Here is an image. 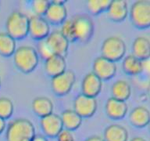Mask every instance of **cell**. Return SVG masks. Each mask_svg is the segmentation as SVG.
<instances>
[{"label": "cell", "mask_w": 150, "mask_h": 141, "mask_svg": "<svg viewBox=\"0 0 150 141\" xmlns=\"http://www.w3.org/2000/svg\"><path fill=\"white\" fill-rule=\"evenodd\" d=\"M35 136V128L29 119L18 118L12 120L6 131V141H31Z\"/></svg>", "instance_id": "obj_1"}, {"label": "cell", "mask_w": 150, "mask_h": 141, "mask_svg": "<svg viewBox=\"0 0 150 141\" xmlns=\"http://www.w3.org/2000/svg\"><path fill=\"white\" fill-rule=\"evenodd\" d=\"M13 56L16 68L25 74L35 70L39 63V55L37 49L31 46H21L16 48Z\"/></svg>", "instance_id": "obj_2"}, {"label": "cell", "mask_w": 150, "mask_h": 141, "mask_svg": "<svg viewBox=\"0 0 150 141\" xmlns=\"http://www.w3.org/2000/svg\"><path fill=\"white\" fill-rule=\"evenodd\" d=\"M6 29L15 40L23 39L28 35L29 17L21 11L12 12L6 19Z\"/></svg>", "instance_id": "obj_3"}, {"label": "cell", "mask_w": 150, "mask_h": 141, "mask_svg": "<svg viewBox=\"0 0 150 141\" xmlns=\"http://www.w3.org/2000/svg\"><path fill=\"white\" fill-rule=\"evenodd\" d=\"M129 16L134 27L138 29L150 28V0H138L131 5Z\"/></svg>", "instance_id": "obj_4"}, {"label": "cell", "mask_w": 150, "mask_h": 141, "mask_svg": "<svg viewBox=\"0 0 150 141\" xmlns=\"http://www.w3.org/2000/svg\"><path fill=\"white\" fill-rule=\"evenodd\" d=\"M127 52L126 43L121 38L112 35L106 38L101 46L102 56L113 62H117L124 58Z\"/></svg>", "instance_id": "obj_5"}, {"label": "cell", "mask_w": 150, "mask_h": 141, "mask_svg": "<svg viewBox=\"0 0 150 141\" xmlns=\"http://www.w3.org/2000/svg\"><path fill=\"white\" fill-rule=\"evenodd\" d=\"M72 19L75 41L86 43L91 39L94 33V23L88 15H76Z\"/></svg>", "instance_id": "obj_6"}, {"label": "cell", "mask_w": 150, "mask_h": 141, "mask_svg": "<svg viewBox=\"0 0 150 141\" xmlns=\"http://www.w3.org/2000/svg\"><path fill=\"white\" fill-rule=\"evenodd\" d=\"M76 82V75L70 70H66L64 72L52 78V90L56 96H63L71 91Z\"/></svg>", "instance_id": "obj_7"}, {"label": "cell", "mask_w": 150, "mask_h": 141, "mask_svg": "<svg viewBox=\"0 0 150 141\" xmlns=\"http://www.w3.org/2000/svg\"><path fill=\"white\" fill-rule=\"evenodd\" d=\"M50 24L44 16L32 15L29 17L28 35L37 41H42L50 34Z\"/></svg>", "instance_id": "obj_8"}, {"label": "cell", "mask_w": 150, "mask_h": 141, "mask_svg": "<svg viewBox=\"0 0 150 141\" xmlns=\"http://www.w3.org/2000/svg\"><path fill=\"white\" fill-rule=\"evenodd\" d=\"M47 46L52 54L60 56H67L70 42L59 30H54L50 32L49 36L45 39Z\"/></svg>", "instance_id": "obj_9"}, {"label": "cell", "mask_w": 150, "mask_h": 141, "mask_svg": "<svg viewBox=\"0 0 150 141\" xmlns=\"http://www.w3.org/2000/svg\"><path fill=\"white\" fill-rule=\"evenodd\" d=\"M117 71V64L113 61L103 56L96 57L92 64V72L100 79L107 81L114 77Z\"/></svg>", "instance_id": "obj_10"}, {"label": "cell", "mask_w": 150, "mask_h": 141, "mask_svg": "<svg viewBox=\"0 0 150 141\" xmlns=\"http://www.w3.org/2000/svg\"><path fill=\"white\" fill-rule=\"evenodd\" d=\"M98 108V102L96 98L78 94L74 100V110L83 118H90L95 115Z\"/></svg>", "instance_id": "obj_11"}, {"label": "cell", "mask_w": 150, "mask_h": 141, "mask_svg": "<svg viewBox=\"0 0 150 141\" xmlns=\"http://www.w3.org/2000/svg\"><path fill=\"white\" fill-rule=\"evenodd\" d=\"M66 1L53 0L50 2L49 6L45 14V18L49 24L60 25L67 20V9L65 6Z\"/></svg>", "instance_id": "obj_12"}, {"label": "cell", "mask_w": 150, "mask_h": 141, "mask_svg": "<svg viewBox=\"0 0 150 141\" xmlns=\"http://www.w3.org/2000/svg\"><path fill=\"white\" fill-rule=\"evenodd\" d=\"M40 125L46 137L55 138L63 129L60 115L52 113L45 117L41 118Z\"/></svg>", "instance_id": "obj_13"}, {"label": "cell", "mask_w": 150, "mask_h": 141, "mask_svg": "<svg viewBox=\"0 0 150 141\" xmlns=\"http://www.w3.org/2000/svg\"><path fill=\"white\" fill-rule=\"evenodd\" d=\"M103 80L92 71L84 75L81 82V93L96 98L102 91Z\"/></svg>", "instance_id": "obj_14"}, {"label": "cell", "mask_w": 150, "mask_h": 141, "mask_svg": "<svg viewBox=\"0 0 150 141\" xmlns=\"http://www.w3.org/2000/svg\"><path fill=\"white\" fill-rule=\"evenodd\" d=\"M105 110L109 118L112 120L123 119L128 111V107L125 101L110 97L106 100Z\"/></svg>", "instance_id": "obj_15"}, {"label": "cell", "mask_w": 150, "mask_h": 141, "mask_svg": "<svg viewBox=\"0 0 150 141\" xmlns=\"http://www.w3.org/2000/svg\"><path fill=\"white\" fill-rule=\"evenodd\" d=\"M108 18L114 22H122L127 17L129 9L127 2L125 0H113L106 10Z\"/></svg>", "instance_id": "obj_16"}, {"label": "cell", "mask_w": 150, "mask_h": 141, "mask_svg": "<svg viewBox=\"0 0 150 141\" xmlns=\"http://www.w3.org/2000/svg\"><path fill=\"white\" fill-rule=\"evenodd\" d=\"M67 70L65 56L53 54L45 60V70L49 77L53 78Z\"/></svg>", "instance_id": "obj_17"}, {"label": "cell", "mask_w": 150, "mask_h": 141, "mask_svg": "<svg viewBox=\"0 0 150 141\" xmlns=\"http://www.w3.org/2000/svg\"><path fill=\"white\" fill-rule=\"evenodd\" d=\"M132 55L142 61L150 59V39L140 35L134 39L131 46Z\"/></svg>", "instance_id": "obj_18"}, {"label": "cell", "mask_w": 150, "mask_h": 141, "mask_svg": "<svg viewBox=\"0 0 150 141\" xmlns=\"http://www.w3.org/2000/svg\"><path fill=\"white\" fill-rule=\"evenodd\" d=\"M150 120V111L144 106H137L129 114V122L134 127L142 129L148 126Z\"/></svg>", "instance_id": "obj_19"}, {"label": "cell", "mask_w": 150, "mask_h": 141, "mask_svg": "<svg viewBox=\"0 0 150 141\" xmlns=\"http://www.w3.org/2000/svg\"><path fill=\"white\" fill-rule=\"evenodd\" d=\"M103 139L105 141H128V131L121 125H110L104 130Z\"/></svg>", "instance_id": "obj_20"}, {"label": "cell", "mask_w": 150, "mask_h": 141, "mask_svg": "<svg viewBox=\"0 0 150 141\" xmlns=\"http://www.w3.org/2000/svg\"><path fill=\"white\" fill-rule=\"evenodd\" d=\"M31 108L35 115L40 118L45 117L53 113V103L46 96H38L33 100Z\"/></svg>", "instance_id": "obj_21"}, {"label": "cell", "mask_w": 150, "mask_h": 141, "mask_svg": "<svg viewBox=\"0 0 150 141\" xmlns=\"http://www.w3.org/2000/svg\"><path fill=\"white\" fill-rule=\"evenodd\" d=\"M122 69L127 75L135 76L142 73L144 70V63L143 61L135 57L134 55L129 54L123 58Z\"/></svg>", "instance_id": "obj_22"}, {"label": "cell", "mask_w": 150, "mask_h": 141, "mask_svg": "<svg viewBox=\"0 0 150 141\" xmlns=\"http://www.w3.org/2000/svg\"><path fill=\"white\" fill-rule=\"evenodd\" d=\"M64 129L70 131L77 129L82 123V118L74 109H67L63 110L60 115Z\"/></svg>", "instance_id": "obj_23"}, {"label": "cell", "mask_w": 150, "mask_h": 141, "mask_svg": "<svg viewBox=\"0 0 150 141\" xmlns=\"http://www.w3.org/2000/svg\"><path fill=\"white\" fill-rule=\"evenodd\" d=\"M112 97L126 102L131 96V86L126 80H117L111 87Z\"/></svg>", "instance_id": "obj_24"}, {"label": "cell", "mask_w": 150, "mask_h": 141, "mask_svg": "<svg viewBox=\"0 0 150 141\" xmlns=\"http://www.w3.org/2000/svg\"><path fill=\"white\" fill-rule=\"evenodd\" d=\"M16 40L6 32H0V55L9 57L16 49Z\"/></svg>", "instance_id": "obj_25"}, {"label": "cell", "mask_w": 150, "mask_h": 141, "mask_svg": "<svg viewBox=\"0 0 150 141\" xmlns=\"http://www.w3.org/2000/svg\"><path fill=\"white\" fill-rule=\"evenodd\" d=\"M110 0H88L87 1V9L92 15H98L107 10L110 4Z\"/></svg>", "instance_id": "obj_26"}, {"label": "cell", "mask_w": 150, "mask_h": 141, "mask_svg": "<svg viewBox=\"0 0 150 141\" xmlns=\"http://www.w3.org/2000/svg\"><path fill=\"white\" fill-rule=\"evenodd\" d=\"M14 106L13 101L8 97H0V118L3 119H8L13 115Z\"/></svg>", "instance_id": "obj_27"}, {"label": "cell", "mask_w": 150, "mask_h": 141, "mask_svg": "<svg viewBox=\"0 0 150 141\" xmlns=\"http://www.w3.org/2000/svg\"><path fill=\"white\" fill-rule=\"evenodd\" d=\"M50 1L47 0H34L31 2V9L35 15L39 16H45L49 8Z\"/></svg>", "instance_id": "obj_28"}, {"label": "cell", "mask_w": 150, "mask_h": 141, "mask_svg": "<svg viewBox=\"0 0 150 141\" xmlns=\"http://www.w3.org/2000/svg\"><path fill=\"white\" fill-rule=\"evenodd\" d=\"M59 31L69 40V42H75L74 31L72 19H67L61 24V29Z\"/></svg>", "instance_id": "obj_29"}, {"label": "cell", "mask_w": 150, "mask_h": 141, "mask_svg": "<svg viewBox=\"0 0 150 141\" xmlns=\"http://www.w3.org/2000/svg\"><path fill=\"white\" fill-rule=\"evenodd\" d=\"M38 53L39 56H41L44 60H46L48 57H49L52 55V53L50 52L49 49L47 46L46 43L45 42V40H42V41H39L38 42V49H37Z\"/></svg>", "instance_id": "obj_30"}, {"label": "cell", "mask_w": 150, "mask_h": 141, "mask_svg": "<svg viewBox=\"0 0 150 141\" xmlns=\"http://www.w3.org/2000/svg\"><path fill=\"white\" fill-rule=\"evenodd\" d=\"M57 141H75V137L73 131L64 129L56 136Z\"/></svg>", "instance_id": "obj_31"}, {"label": "cell", "mask_w": 150, "mask_h": 141, "mask_svg": "<svg viewBox=\"0 0 150 141\" xmlns=\"http://www.w3.org/2000/svg\"><path fill=\"white\" fill-rule=\"evenodd\" d=\"M84 141H105V140L103 139V137L100 136H91L88 137Z\"/></svg>", "instance_id": "obj_32"}, {"label": "cell", "mask_w": 150, "mask_h": 141, "mask_svg": "<svg viewBox=\"0 0 150 141\" xmlns=\"http://www.w3.org/2000/svg\"><path fill=\"white\" fill-rule=\"evenodd\" d=\"M31 141H49V140H48V139H47V137L45 136L38 134V135H35V136L33 137Z\"/></svg>", "instance_id": "obj_33"}, {"label": "cell", "mask_w": 150, "mask_h": 141, "mask_svg": "<svg viewBox=\"0 0 150 141\" xmlns=\"http://www.w3.org/2000/svg\"><path fill=\"white\" fill-rule=\"evenodd\" d=\"M6 120L0 118V134L4 132V130L6 129Z\"/></svg>", "instance_id": "obj_34"}, {"label": "cell", "mask_w": 150, "mask_h": 141, "mask_svg": "<svg viewBox=\"0 0 150 141\" xmlns=\"http://www.w3.org/2000/svg\"><path fill=\"white\" fill-rule=\"evenodd\" d=\"M130 141H147L145 138H143L142 136H134L132 139H131Z\"/></svg>", "instance_id": "obj_35"}, {"label": "cell", "mask_w": 150, "mask_h": 141, "mask_svg": "<svg viewBox=\"0 0 150 141\" xmlns=\"http://www.w3.org/2000/svg\"><path fill=\"white\" fill-rule=\"evenodd\" d=\"M147 93H148V96H149V97L150 98V82H149V85H148Z\"/></svg>", "instance_id": "obj_36"}, {"label": "cell", "mask_w": 150, "mask_h": 141, "mask_svg": "<svg viewBox=\"0 0 150 141\" xmlns=\"http://www.w3.org/2000/svg\"><path fill=\"white\" fill-rule=\"evenodd\" d=\"M148 128H149V131L150 132V120H149V124H148Z\"/></svg>", "instance_id": "obj_37"}, {"label": "cell", "mask_w": 150, "mask_h": 141, "mask_svg": "<svg viewBox=\"0 0 150 141\" xmlns=\"http://www.w3.org/2000/svg\"><path fill=\"white\" fill-rule=\"evenodd\" d=\"M1 84H2V77H1V74H0V86H1Z\"/></svg>", "instance_id": "obj_38"}]
</instances>
